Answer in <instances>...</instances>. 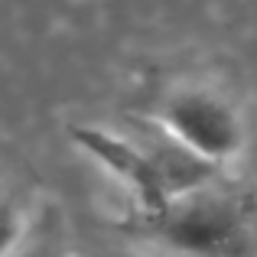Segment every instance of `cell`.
Segmentation results:
<instances>
[{
    "label": "cell",
    "mask_w": 257,
    "mask_h": 257,
    "mask_svg": "<svg viewBox=\"0 0 257 257\" xmlns=\"http://www.w3.org/2000/svg\"><path fill=\"white\" fill-rule=\"evenodd\" d=\"M69 137L78 150L94 157L114 179L131 189V212L140 215L160 212L170 199L221 173L189 153L153 114L127 117L124 127L69 124Z\"/></svg>",
    "instance_id": "obj_1"
},
{
    "label": "cell",
    "mask_w": 257,
    "mask_h": 257,
    "mask_svg": "<svg viewBox=\"0 0 257 257\" xmlns=\"http://www.w3.org/2000/svg\"><path fill=\"white\" fill-rule=\"evenodd\" d=\"M257 228V189L221 170L160 212H127L120 231L182 257H238Z\"/></svg>",
    "instance_id": "obj_2"
},
{
    "label": "cell",
    "mask_w": 257,
    "mask_h": 257,
    "mask_svg": "<svg viewBox=\"0 0 257 257\" xmlns=\"http://www.w3.org/2000/svg\"><path fill=\"white\" fill-rule=\"evenodd\" d=\"M153 117L199 160L215 170H231L244 153L247 127L238 104L212 85H176L160 98Z\"/></svg>",
    "instance_id": "obj_3"
},
{
    "label": "cell",
    "mask_w": 257,
    "mask_h": 257,
    "mask_svg": "<svg viewBox=\"0 0 257 257\" xmlns=\"http://www.w3.org/2000/svg\"><path fill=\"white\" fill-rule=\"evenodd\" d=\"M13 257H75L69 251V241H65V225H62L59 208L49 205L33 215L30 231L13 251Z\"/></svg>",
    "instance_id": "obj_4"
},
{
    "label": "cell",
    "mask_w": 257,
    "mask_h": 257,
    "mask_svg": "<svg viewBox=\"0 0 257 257\" xmlns=\"http://www.w3.org/2000/svg\"><path fill=\"white\" fill-rule=\"evenodd\" d=\"M30 221H33V215L13 195L0 192V257H13V251L20 247V241L30 231Z\"/></svg>",
    "instance_id": "obj_5"
}]
</instances>
